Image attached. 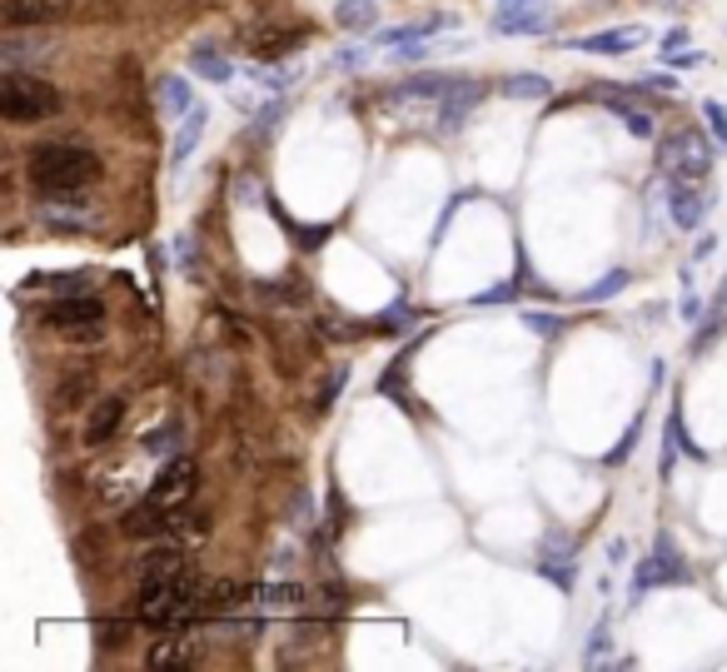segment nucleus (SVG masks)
Instances as JSON below:
<instances>
[{
	"instance_id": "9d476101",
	"label": "nucleus",
	"mask_w": 727,
	"mask_h": 672,
	"mask_svg": "<svg viewBox=\"0 0 727 672\" xmlns=\"http://www.w3.org/2000/svg\"><path fill=\"white\" fill-rule=\"evenodd\" d=\"M195 478H200V468L190 464V458H174L170 468L160 474V483L150 488V503H160V509H180V503L190 499V488H195Z\"/></svg>"
},
{
	"instance_id": "7ed1b4c3",
	"label": "nucleus",
	"mask_w": 727,
	"mask_h": 672,
	"mask_svg": "<svg viewBox=\"0 0 727 672\" xmlns=\"http://www.w3.org/2000/svg\"><path fill=\"white\" fill-rule=\"evenodd\" d=\"M60 90L41 76H21V70H5L0 80V115L11 119V125H31V119H50L60 115Z\"/></svg>"
},
{
	"instance_id": "7c9ffc66",
	"label": "nucleus",
	"mask_w": 727,
	"mask_h": 672,
	"mask_svg": "<svg viewBox=\"0 0 727 672\" xmlns=\"http://www.w3.org/2000/svg\"><path fill=\"white\" fill-rule=\"evenodd\" d=\"M543 578H554L558 588H573V563H568V558H564V563H554V558H548V563H543Z\"/></svg>"
},
{
	"instance_id": "1a4fd4ad",
	"label": "nucleus",
	"mask_w": 727,
	"mask_h": 672,
	"mask_svg": "<svg viewBox=\"0 0 727 672\" xmlns=\"http://www.w3.org/2000/svg\"><path fill=\"white\" fill-rule=\"evenodd\" d=\"M548 25V0H499L493 5V31L503 35H533Z\"/></svg>"
},
{
	"instance_id": "f03ea898",
	"label": "nucleus",
	"mask_w": 727,
	"mask_h": 672,
	"mask_svg": "<svg viewBox=\"0 0 727 672\" xmlns=\"http://www.w3.org/2000/svg\"><path fill=\"white\" fill-rule=\"evenodd\" d=\"M200 597H205V578L185 573L170 578V583H145L140 588V623L150 628H180V623L200 618Z\"/></svg>"
},
{
	"instance_id": "f704fd0d",
	"label": "nucleus",
	"mask_w": 727,
	"mask_h": 672,
	"mask_svg": "<svg viewBox=\"0 0 727 672\" xmlns=\"http://www.w3.org/2000/svg\"><path fill=\"white\" fill-rule=\"evenodd\" d=\"M683 45H688V31H683V25H678V31H668V41H662V50H668V60H673V55L683 50Z\"/></svg>"
},
{
	"instance_id": "393cba45",
	"label": "nucleus",
	"mask_w": 727,
	"mask_h": 672,
	"mask_svg": "<svg viewBox=\"0 0 727 672\" xmlns=\"http://www.w3.org/2000/svg\"><path fill=\"white\" fill-rule=\"evenodd\" d=\"M31 55H50V41H5L0 45V60H5V70H15L21 60H31Z\"/></svg>"
},
{
	"instance_id": "cd10ccee",
	"label": "nucleus",
	"mask_w": 727,
	"mask_h": 672,
	"mask_svg": "<svg viewBox=\"0 0 727 672\" xmlns=\"http://www.w3.org/2000/svg\"><path fill=\"white\" fill-rule=\"evenodd\" d=\"M160 100H164V110H190V86L180 76H170L160 90Z\"/></svg>"
},
{
	"instance_id": "423d86ee",
	"label": "nucleus",
	"mask_w": 727,
	"mask_h": 672,
	"mask_svg": "<svg viewBox=\"0 0 727 672\" xmlns=\"http://www.w3.org/2000/svg\"><path fill=\"white\" fill-rule=\"evenodd\" d=\"M688 563L673 554V543L658 538V548H652V558H643L638 573H633V597L648 593V588H662V583H688Z\"/></svg>"
},
{
	"instance_id": "6e6552de",
	"label": "nucleus",
	"mask_w": 727,
	"mask_h": 672,
	"mask_svg": "<svg viewBox=\"0 0 727 672\" xmlns=\"http://www.w3.org/2000/svg\"><path fill=\"white\" fill-rule=\"evenodd\" d=\"M309 41V25H250L245 31V45H254L260 60H280V55H294Z\"/></svg>"
},
{
	"instance_id": "ddd939ff",
	"label": "nucleus",
	"mask_w": 727,
	"mask_h": 672,
	"mask_svg": "<svg viewBox=\"0 0 727 672\" xmlns=\"http://www.w3.org/2000/svg\"><path fill=\"white\" fill-rule=\"evenodd\" d=\"M195 658H200V642L185 638V633H170V638H160L145 652V668H195Z\"/></svg>"
},
{
	"instance_id": "a211bd4d",
	"label": "nucleus",
	"mask_w": 727,
	"mask_h": 672,
	"mask_svg": "<svg viewBox=\"0 0 727 672\" xmlns=\"http://www.w3.org/2000/svg\"><path fill=\"white\" fill-rule=\"evenodd\" d=\"M120 423H125V399H100L95 413H90V423H86V444H95V448L110 444Z\"/></svg>"
},
{
	"instance_id": "2f4dec72",
	"label": "nucleus",
	"mask_w": 727,
	"mask_h": 672,
	"mask_svg": "<svg viewBox=\"0 0 727 672\" xmlns=\"http://www.w3.org/2000/svg\"><path fill=\"white\" fill-rule=\"evenodd\" d=\"M125 633H130V623H100V642H105V648H120Z\"/></svg>"
},
{
	"instance_id": "a878e982",
	"label": "nucleus",
	"mask_w": 727,
	"mask_h": 672,
	"mask_svg": "<svg viewBox=\"0 0 727 672\" xmlns=\"http://www.w3.org/2000/svg\"><path fill=\"white\" fill-rule=\"evenodd\" d=\"M209 523L205 513H190V509H174L170 513V538H205Z\"/></svg>"
},
{
	"instance_id": "20e7f679",
	"label": "nucleus",
	"mask_w": 727,
	"mask_h": 672,
	"mask_svg": "<svg viewBox=\"0 0 727 672\" xmlns=\"http://www.w3.org/2000/svg\"><path fill=\"white\" fill-rule=\"evenodd\" d=\"M41 319L66 339H100V329H105V304H100L95 294H66V299L45 304Z\"/></svg>"
},
{
	"instance_id": "b1692460",
	"label": "nucleus",
	"mask_w": 727,
	"mask_h": 672,
	"mask_svg": "<svg viewBox=\"0 0 727 672\" xmlns=\"http://www.w3.org/2000/svg\"><path fill=\"white\" fill-rule=\"evenodd\" d=\"M503 95H509V100H548V80L533 76V70H523V76L503 80Z\"/></svg>"
},
{
	"instance_id": "f3484780",
	"label": "nucleus",
	"mask_w": 727,
	"mask_h": 672,
	"mask_svg": "<svg viewBox=\"0 0 727 672\" xmlns=\"http://www.w3.org/2000/svg\"><path fill=\"white\" fill-rule=\"evenodd\" d=\"M120 528L130 533V538H160V533H170V509H160V503L145 499L140 509L125 513V523Z\"/></svg>"
},
{
	"instance_id": "9b49d317",
	"label": "nucleus",
	"mask_w": 727,
	"mask_h": 672,
	"mask_svg": "<svg viewBox=\"0 0 727 672\" xmlns=\"http://www.w3.org/2000/svg\"><path fill=\"white\" fill-rule=\"evenodd\" d=\"M254 597L250 583L239 578H219V583H205V597H200V618H225V613H239V607Z\"/></svg>"
},
{
	"instance_id": "39448f33",
	"label": "nucleus",
	"mask_w": 727,
	"mask_h": 672,
	"mask_svg": "<svg viewBox=\"0 0 727 672\" xmlns=\"http://www.w3.org/2000/svg\"><path fill=\"white\" fill-rule=\"evenodd\" d=\"M662 164H668L673 180H703V174L713 170V145H707L697 130H678L673 140L662 145Z\"/></svg>"
},
{
	"instance_id": "6ab92c4d",
	"label": "nucleus",
	"mask_w": 727,
	"mask_h": 672,
	"mask_svg": "<svg viewBox=\"0 0 727 672\" xmlns=\"http://www.w3.org/2000/svg\"><path fill=\"white\" fill-rule=\"evenodd\" d=\"M60 11H66V0H5V21H11V25L55 21Z\"/></svg>"
},
{
	"instance_id": "412c9836",
	"label": "nucleus",
	"mask_w": 727,
	"mask_h": 672,
	"mask_svg": "<svg viewBox=\"0 0 727 672\" xmlns=\"http://www.w3.org/2000/svg\"><path fill=\"white\" fill-rule=\"evenodd\" d=\"M190 70H195V76H205V80H215V86H225V80L235 76V66H229L215 45H195V50H190Z\"/></svg>"
},
{
	"instance_id": "c756f323",
	"label": "nucleus",
	"mask_w": 727,
	"mask_h": 672,
	"mask_svg": "<svg viewBox=\"0 0 727 672\" xmlns=\"http://www.w3.org/2000/svg\"><path fill=\"white\" fill-rule=\"evenodd\" d=\"M703 115H707V125H713L717 145H727V110L717 105V100H707V105H703Z\"/></svg>"
},
{
	"instance_id": "aec40b11",
	"label": "nucleus",
	"mask_w": 727,
	"mask_h": 672,
	"mask_svg": "<svg viewBox=\"0 0 727 672\" xmlns=\"http://www.w3.org/2000/svg\"><path fill=\"white\" fill-rule=\"evenodd\" d=\"M254 603H260L264 613H294V607L305 603V588L299 583H264V588H254Z\"/></svg>"
},
{
	"instance_id": "dca6fc26",
	"label": "nucleus",
	"mask_w": 727,
	"mask_h": 672,
	"mask_svg": "<svg viewBox=\"0 0 727 672\" xmlns=\"http://www.w3.org/2000/svg\"><path fill=\"white\" fill-rule=\"evenodd\" d=\"M703 195H697V180H673V195H668V215L678 229H693L703 219Z\"/></svg>"
},
{
	"instance_id": "f257e3e1",
	"label": "nucleus",
	"mask_w": 727,
	"mask_h": 672,
	"mask_svg": "<svg viewBox=\"0 0 727 672\" xmlns=\"http://www.w3.org/2000/svg\"><path fill=\"white\" fill-rule=\"evenodd\" d=\"M31 180L41 195H66V190H90L100 180V160L80 145H41L31 155Z\"/></svg>"
},
{
	"instance_id": "473e14b6",
	"label": "nucleus",
	"mask_w": 727,
	"mask_h": 672,
	"mask_svg": "<svg viewBox=\"0 0 727 672\" xmlns=\"http://www.w3.org/2000/svg\"><path fill=\"white\" fill-rule=\"evenodd\" d=\"M523 324H533V329H538V334H558V329H564L554 315H523Z\"/></svg>"
},
{
	"instance_id": "4468645a",
	"label": "nucleus",
	"mask_w": 727,
	"mask_h": 672,
	"mask_svg": "<svg viewBox=\"0 0 727 672\" xmlns=\"http://www.w3.org/2000/svg\"><path fill=\"white\" fill-rule=\"evenodd\" d=\"M593 100L603 110H613V115L623 119V130H628V135L652 140V115H648V110H638V105H628V95H623V90H593Z\"/></svg>"
},
{
	"instance_id": "2eb2a0df",
	"label": "nucleus",
	"mask_w": 727,
	"mask_h": 672,
	"mask_svg": "<svg viewBox=\"0 0 727 672\" xmlns=\"http://www.w3.org/2000/svg\"><path fill=\"white\" fill-rule=\"evenodd\" d=\"M190 573V558L174 548V543H164V548H155V554H145V568H140V588L145 583H170V578H185Z\"/></svg>"
},
{
	"instance_id": "c85d7f7f",
	"label": "nucleus",
	"mask_w": 727,
	"mask_h": 672,
	"mask_svg": "<svg viewBox=\"0 0 727 672\" xmlns=\"http://www.w3.org/2000/svg\"><path fill=\"white\" fill-rule=\"evenodd\" d=\"M174 438H180V429H174V423H164V429L145 434V454H174Z\"/></svg>"
},
{
	"instance_id": "f8f14e48",
	"label": "nucleus",
	"mask_w": 727,
	"mask_h": 672,
	"mask_svg": "<svg viewBox=\"0 0 727 672\" xmlns=\"http://www.w3.org/2000/svg\"><path fill=\"white\" fill-rule=\"evenodd\" d=\"M648 41L643 25H618V31H598V35H583V41H568V50H588V55H628L633 45Z\"/></svg>"
},
{
	"instance_id": "0eeeda50",
	"label": "nucleus",
	"mask_w": 727,
	"mask_h": 672,
	"mask_svg": "<svg viewBox=\"0 0 727 672\" xmlns=\"http://www.w3.org/2000/svg\"><path fill=\"white\" fill-rule=\"evenodd\" d=\"M41 219L55 229H95L100 225V209L90 200H80V190H66V195H45Z\"/></svg>"
},
{
	"instance_id": "c9c22d12",
	"label": "nucleus",
	"mask_w": 727,
	"mask_h": 672,
	"mask_svg": "<svg viewBox=\"0 0 727 672\" xmlns=\"http://www.w3.org/2000/svg\"><path fill=\"white\" fill-rule=\"evenodd\" d=\"M519 289V284H499V289H489V294H478L474 304H499V299H509V294Z\"/></svg>"
},
{
	"instance_id": "72a5a7b5",
	"label": "nucleus",
	"mask_w": 727,
	"mask_h": 672,
	"mask_svg": "<svg viewBox=\"0 0 727 672\" xmlns=\"http://www.w3.org/2000/svg\"><path fill=\"white\" fill-rule=\"evenodd\" d=\"M254 76H260L264 80V86H270V90H284V86H289V70H254Z\"/></svg>"
},
{
	"instance_id": "5701e85b",
	"label": "nucleus",
	"mask_w": 727,
	"mask_h": 672,
	"mask_svg": "<svg viewBox=\"0 0 727 672\" xmlns=\"http://www.w3.org/2000/svg\"><path fill=\"white\" fill-rule=\"evenodd\" d=\"M205 119H209V115H205V105L190 110V115H185V125H180V135H174V150H170V160H174V164H180L190 150H195V140L205 135Z\"/></svg>"
},
{
	"instance_id": "4be33fe9",
	"label": "nucleus",
	"mask_w": 727,
	"mask_h": 672,
	"mask_svg": "<svg viewBox=\"0 0 727 672\" xmlns=\"http://www.w3.org/2000/svg\"><path fill=\"white\" fill-rule=\"evenodd\" d=\"M334 21L344 25V31H374V25H379V5H374V0H339Z\"/></svg>"
},
{
	"instance_id": "bb28decb",
	"label": "nucleus",
	"mask_w": 727,
	"mask_h": 672,
	"mask_svg": "<svg viewBox=\"0 0 727 672\" xmlns=\"http://www.w3.org/2000/svg\"><path fill=\"white\" fill-rule=\"evenodd\" d=\"M623 289H628V274H623V270H613V274H603V280H598V284H593V289H588V294H583V304H598V299H613V294H623Z\"/></svg>"
}]
</instances>
